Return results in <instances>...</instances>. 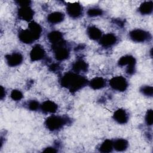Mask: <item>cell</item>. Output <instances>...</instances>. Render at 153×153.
Masks as SVG:
<instances>
[{
    "label": "cell",
    "mask_w": 153,
    "mask_h": 153,
    "mask_svg": "<svg viewBox=\"0 0 153 153\" xmlns=\"http://www.w3.org/2000/svg\"><path fill=\"white\" fill-rule=\"evenodd\" d=\"M87 79L75 72H68L61 78V85L71 91H76L84 87L87 84Z\"/></svg>",
    "instance_id": "obj_1"
},
{
    "label": "cell",
    "mask_w": 153,
    "mask_h": 153,
    "mask_svg": "<svg viewBox=\"0 0 153 153\" xmlns=\"http://www.w3.org/2000/svg\"><path fill=\"white\" fill-rule=\"evenodd\" d=\"M67 118L59 115H51L45 122L47 128L51 131H56L60 129L67 123Z\"/></svg>",
    "instance_id": "obj_2"
},
{
    "label": "cell",
    "mask_w": 153,
    "mask_h": 153,
    "mask_svg": "<svg viewBox=\"0 0 153 153\" xmlns=\"http://www.w3.org/2000/svg\"><path fill=\"white\" fill-rule=\"evenodd\" d=\"M53 49L54 52L55 57L58 60H64L67 59L69 56V49L66 46L65 42H62L52 45Z\"/></svg>",
    "instance_id": "obj_3"
},
{
    "label": "cell",
    "mask_w": 153,
    "mask_h": 153,
    "mask_svg": "<svg viewBox=\"0 0 153 153\" xmlns=\"http://www.w3.org/2000/svg\"><path fill=\"white\" fill-rule=\"evenodd\" d=\"M109 85L114 90L124 91L128 87V82L123 76H115L109 81Z\"/></svg>",
    "instance_id": "obj_4"
},
{
    "label": "cell",
    "mask_w": 153,
    "mask_h": 153,
    "mask_svg": "<svg viewBox=\"0 0 153 153\" xmlns=\"http://www.w3.org/2000/svg\"><path fill=\"white\" fill-rule=\"evenodd\" d=\"M130 38L136 42H143L149 39V33L145 30L136 29L130 32Z\"/></svg>",
    "instance_id": "obj_5"
},
{
    "label": "cell",
    "mask_w": 153,
    "mask_h": 153,
    "mask_svg": "<svg viewBox=\"0 0 153 153\" xmlns=\"http://www.w3.org/2000/svg\"><path fill=\"white\" fill-rule=\"evenodd\" d=\"M118 64L121 66L127 65V72L129 74H132L134 71L136 64L135 59L131 56H125L120 58L118 61Z\"/></svg>",
    "instance_id": "obj_6"
},
{
    "label": "cell",
    "mask_w": 153,
    "mask_h": 153,
    "mask_svg": "<svg viewBox=\"0 0 153 153\" xmlns=\"http://www.w3.org/2000/svg\"><path fill=\"white\" fill-rule=\"evenodd\" d=\"M66 12L71 17L74 19L78 18L82 14V7L79 4L74 2L68 5Z\"/></svg>",
    "instance_id": "obj_7"
},
{
    "label": "cell",
    "mask_w": 153,
    "mask_h": 153,
    "mask_svg": "<svg viewBox=\"0 0 153 153\" xmlns=\"http://www.w3.org/2000/svg\"><path fill=\"white\" fill-rule=\"evenodd\" d=\"M7 63L10 66H16L20 65L23 61L22 55L18 52L13 53L5 56Z\"/></svg>",
    "instance_id": "obj_8"
},
{
    "label": "cell",
    "mask_w": 153,
    "mask_h": 153,
    "mask_svg": "<svg viewBox=\"0 0 153 153\" xmlns=\"http://www.w3.org/2000/svg\"><path fill=\"white\" fill-rule=\"evenodd\" d=\"M45 56V51L42 47L39 45H35L30 53V57L32 61L39 60Z\"/></svg>",
    "instance_id": "obj_9"
},
{
    "label": "cell",
    "mask_w": 153,
    "mask_h": 153,
    "mask_svg": "<svg viewBox=\"0 0 153 153\" xmlns=\"http://www.w3.org/2000/svg\"><path fill=\"white\" fill-rule=\"evenodd\" d=\"M117 41L116 36L112 33H108L100 39V44L104 47H109L114 45Z\"/></svg>",
    "instance_id": "obj_10"
},
{
    "label": "cell",
    "mask_w": 153,
    "mask_h": 153,
    "mask_svg": "<svg viewBox=\"0 0 153 153\" xmlns=\"http://www.w3.org/2000/svg\"><path fill=\"white\" fill-rule=\"evenodd\" d=\"M33 11L29 7H22L18 11L19 17L24 20L30 21L33 17Z\"/></svg>",
    "instance_id": "obj_11"
},
{
    "label": "cell",
    "mask_w": 153,
    "mask_h": 153,
    "mask_svg": "<svg viewBox=\"0 0 153 153\" xmlns=\"http://www.w3.org/2000/svg\"><path fill=\"white\" fill-rule=\"evenodd\" d=\"M113 118L118 123L123 124H126L128 121V115L125 110L119 109L114 112Z\"/></svg>",
    "instance_id": "obj_12"
},
{
    "label": "cell",
    "mask_w": 153,
    "mask_h": 153,
    "mask_svg": "<svg viewBox=\"0 0 153 153\" xmlns=\"http://www.w3.org/2000/svg\"><path fill=\"white\" fill-rule=\"evenodd\" d=\"M19 38L22 42L25 44H31L35 41L33 34L29 30V29L20 32L19 33Z\"/></svg>",
    "instance_id": "obj_13"
},
{
    "label": "cell",
    "mask_w": 153,
    "mask_h": 153,
    "mask_svg": "<svg viewBox=\"0 0 153 153\" xmlns=\"http://www.w3.org/2000/svg\"><path fill=\"white\" fill-rule=\"evenodd\" d=\"M72 69L75 73H81V72H86L88 69V65L87 63L81 60H77L72 64Z\"/></svg>",
    "instance_id": "obj_14"
},
{
    "label": "cell",
    "mask_w": 153,
    "mask_h": 153,
    "mask_svg": "<svg viewBox=\"0 0 153 153\" xmlns=\"http://www.w3.org/2000/svg\"><path fill=\"white\" fill-rule=\"evenodd\" d=\"M41 109L45 113H54L57 109V105L52 101L46 100L40 106Z\"/></svg>",
    "instance_id": "obj_15"
},
{
    "label": "cell",
    "mask_w": 153,
    "mask_h": 153,
    "mask_svg": "<svg viewBox=\"0 0 153 153\" xmlns=\"http://www.w3.org/2000/svg\"><path fill=\"white\" fill-rule=\"evenodd\" d=\"M28 29L33 34L35 40L38 39L40 37L42 32V28L38 23L35 22H30L28 26Z\"/></svg>",
    "instance_id": "obj_16"
},
{
    "label": "cell",
    "mask_w": 153,
    "mask_h": 153,
    "mask_svg": "<svg viewBox=\"0 0 153 153\" xmlns=\"http://www.w3.org/2000/svg\"><path fill=\"white\" fill-rule=\"evenodd\" d=\"M48 39L51 43L52 45L57 44L63 41V35L62 33L59 31H52L49 33L48 35Z\"/></svg>",
    "instance_id": "obj_17"
},
{
    "label": "cell",
    "mask_w": 153,
    "mask_h": 153,
    "mask_svg": "<svg viewBox=\"0 0 153 153\" xmlns=\"http://www.w3.org/2000/svg\"><path fill=\"white\" fill-rule=\"evenodd\" d=\"M64 19V14L61 12H54L47 17L48 21L52 24H57L62 22Z\"/></svg>",
    "instance_id": "obj_18"
},
{
    "label": "cell",
    "mask_w": 153,
    "mask_h": 153,
    "mask_svg": "<svg viewBox=\"0 0 153 153\" xmlns=\"http://www.w3.org/2000/svg\"><path fill=\"white\" fill-rule=\"evenodd\" d=\"M90 87L94 89H100L106 85V80L102 77H96L90 81Z\"/></svg>",
    "instance_id": "obj_19"
},
{
    "label": "cell",
    "mask_w": 153,
    "mask_h": 153,
    "mask_svg": "<svg viewBox=\"0 0 153 153\" xmlns=\"http://www.w3.org/2000/svg\"><path fill=\"white\" fill-rule=\"evenodd\" d=\"M87 34L90 39L93 40L100 39L102 37V32L95 26H90L87 29Z\"/></svg>",
    "instance_id": "obj_20"
},
{
    "label": "cell",
    "mask_w": 153,
    "mask_h": 153,
    "mask_svg": "<svg viewBox=\"0 0 153 153\" xmlns=\"http://www.w3.org/2000/svg\"><path fill=\"white\" fill-rule=\"evenodd\" d=\"M128 146V142L124 139H118L113 142L114 149L117 151H123L127 148Z\"/></svg>",
    "instance_id": "obj_21"
},
{
    "label": "cell",
    "mask_w": 153,
    "mask_h": 153,
    "mask_svg": "<svg viewBox=\"0 0 153 153\" xmlns=\"http://www.w3.org/2000/svg\"><path fill=\"white\" fill-rule=\"evenodd\" d=\"M152 1H146L142 3L139 10L141 14H149L152 13Z\"/></svg>",
    "instance_id": "obj_22"
},
{
    "label": "cell",
    "mask_w": 153,
    "mask_h": 153,
    "mask_svg": "<svg viewBox=\"0 0 153 153\" xmlns=\"http://www.w3.org/2000/svg\"><path fill=\"white\" fill-rule=\"evenodd\" d=\"M113 149V142L111 140L107 139L101 144L99 148V151L102 152H110L112 151Z\"/></svg>",
    "instance_id": "obj_23"
},
{
    "label": "cell",
    "mask_w": 153,
    "mask_h": 153,
    "mask_svg": "<svg viewBox=\"0 0 153 153\" xmlns=\"http://www.w3.org/2000/svg\"><path fill=\"white\" fill-rule=\"evenodd\" d=\"M87 14L90 17H94V16L101 15L102 14V11L100 8H91L88 10Z\"/></svg>",
    "instance_id": "obj_24"
},
{
    "label": "cell",
    "mask_w": 153,
    "mask_h": 153,
    "mask_svg": "<svg viewBox=\"0 0 153 153\" xmlns=\"http://www.w3.org/2000/svg\"><path fill=\"white\" fill-rule=\"evenodd\" d=\"M140 91L143 94L146 96H152L153 93V88L151 86H143L140 88Z\"/></svg>",
    "instance_id": "obj_25"
},
{
    "label": "cell",
    "mask_w": 153,
    "mask_h": 153,
    "mask_svg": "<svg viewBox=\"0 0 153 153\" xmlns=\"http://www.w3.org/2000/svg\"><path fill=\"white\" fill-rule=\"evenodd\" d=\"M11 97L14 100H20L23 97V94L20 91L14 90L11 93Z\"/></svg>",
    "instance_id": "obj_26"
},
{
    "label": "cell",
    "mask_w": 153,
    "mask_h": 153,
    "mask_svg": "<svg viewBox=\"0 0 153 153\" xmlns=\"http://www.w3.org/2000/svg\"><path fill=\"white\" fill-rule=\"evenodd\" d=\"M28 108L32 111H36L39 108L40 106L38 102L36 100H31L28 103Z\"/></svg>",
    "instance_id": "obj_27"
},
{
    "label": "cell",
    "mask_w": 153,
    "mask_h": 153,
    "mask_svg": "<svg viewBox=\"0 0 153 153\" xmlns=\"http://www.w3.org/2000/svg\"><path fill=\"white\" fill-rule=\"evenodd\" d=\"M145 121L146 124L148 126H151L153 123V120H152V111L151 109H149L148 111L146 114V117H145Z\"/></svg>",
    "instance_id": "obj_28"
},
{
    "label": "cell",
    "mask_w": 153,
    "mask_h": 153,
    "mask_svg": "<svg viewBox=\"0 0 153 153\" xmlns=\"http://www.w3.org/2000/svg\"><path fill=\"white\" fill-rule=\"evenodd\" d=\"M18 4L22 7H27L29 6V4L30 3V1H17Z\"/></svg>",
    "instance_id": "obj_29"
},
{
    "label": "cell",
    "mask_w": 153,
    "mask_h": 153,
    "mask_svg": "<svg viewBox=\"0 0 153 153\" xmlns=\"http://www.w3.org/2000/svg\"><path fill=\"white\" fill-rule=\"evenodd\" d=\"M52 71H58L59 69V66L57 64H52L50 67Z\"/></svg>",
    "instance_id": "obj_30"
},
{
    "label": "cell",
    "mask_w": 153,
    "mask_h": 153,
    "mask_svg": "<svg viewBox=\"0 0 153 153\" xmlns=\"http://www.w3.org/2000/svg\"><path fill=\"white\" fill-rule=\"evenodd\" d=\"M57 151L56 150L55 148H52V147H48V148H47L44 151V152H56Z\"/></svg>",
    "instance_id": "obj_31"
}]
</instances>
